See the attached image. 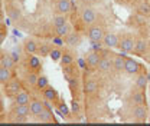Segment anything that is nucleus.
<instances>
[{
    "mask_svg": "<svg viewBox=\"0 0 150 126\" xmlns=\"http://www.w3.org/2000/svg\"><path fill=\"white\" fill-rule=\"evenodd\" d=\"M149 40L146 39V37H137L136 39V45H134V49H133V52L131 53L134 54V56H139V57H144L147 52H149Z\"/></svg>",
    "mask_w": 150,
    "mask_h": 126,
    "instance_id": "nucleus-1",
    "label": "nucleus"
},
{
    "mask_svg": "<svg viewBox=\"0 0 150 126\" xmlns=\"http://www.w3.org/2000/svg\"><path fill=\"white\" fill-rule=\"evenodd\" d=\"M105 36V30L103 26L100 24H91L88 27V37L91 42H98V43H103V39Z\"/></svg>",
    "mask_w": 150,
    "mask_h": 126,
    "instance_id": "nucleus-2",
    "label": "nucleus"
},
{
    "mask_svg": "<svg viewBox=\"0 0 150 126\" xmlns=\"http://www.w3.org/2000/svg\"><path fill=\"white\" fill-rule=\"evenodd\" d=\"M79 15H81L82 23L87 24V26H91V24H94L97 22V12L90 6H84Z\"/></svg>",
    "mask_w": 150,
    "mask_h": 126,
    "instance_id": "nucleus-3",
    "label": "nucleus"
},
{
    "mask_svg": "<svg viewBox=\"0 0 150 126\" xmlns=\"http://www.w3.org/2000/svg\"><path fill=\"white\" fill-rule=\"evenodd\" d=\"M134 45H136V37L123 36V37H120V42H118L117 49H120L124 53H131L133 49H134Z\"/></svg>",
    "mask_w": 150,
    "mask_h": 126,
    "instance_id": "nucleus-4",
    "label": "nucleus"
},
{
    "mask_svg": "<svg viewBox=\"0 0 150 126\" xmlns=\"http://www.w3.org/2000/svg\"><path fill=\"white\" fill-rule=\"evenodd\" d=\"M124 70L127 74H131V76H136L137 73L142 70V65L133 59V57H126V63H124Z\"/></svg>",
    "mask_w": 150,
    "mask_h": 126,
    "instance_id": "nucleus-5",
    "label": "nucleus"
},
{
    "mask_svg": "<svg viewBox=\"0 0 150 126\" xmlns=\"http://www.w3.org/2000/svg\"><path fill=\"white\" fill-rule=\"evenodd\" d=\"M147 106L146 105H137L136 108L133 109V119L134 122H144L147 119Z\"/></svg>",
    "mask_w": 150,
    "mask_h": 126,
    "instance_id": "nucleus-6",
    "label": "nucleus"
},
{
    "mask_svg": "<svg viewBox=\"0 0 150 126\" xmlns=\"http://www.w3.org/2000/svg\"><path fill=\"white\" fill-rule=\"evenodd\" d=\"M29 113H30L29 105H15V108L12 109V112H10V118L9 119H12V118H28Z\"/></svg>",
    "mask_w": 150,
    "mask_h": 126,
    "instance_id": "nucleus-7",
    "label": "nucleus"
},
{
    "mask_svg": "<svg viewBox=\"0 0 150 126\" xmlns=\"http://www.w3.org/2000/svg\"><path fill=\"white\" fill-rule=\"evenodd\" d=\"M118 42H120V36L118 35L107 32L104 39H103V46L104 47H108V49H114V47L118 46Z\"/></svg>",
    "mask_w": 150,
    "mask_h": 126,
    "instance_id": "nucleus-8",
    "label": "nucleus"
},
{
    "mask_svg": "<svg viewBox=\"0 0 150 126\" xmlns=\"http://www.w3.org/2000/svg\"><path fill=\"white\" fill-rule=\"evenodd\" d=\"M98 88H100V85L95 79H87L84 83V93L87 96H95L98 92Z\"/></svg>",
    "mask_w": 150,
    "mask_h": 126,
    "instance_id": "nucleus-9",
    "label": "nucleus"
},
{
    "mask_svg": "<svg viewBox=\"0 0 150 126\" xmlns=\"http://www.w3.org/2000/svg\"><path fill=\"white\" fill-rule=\"evenodd\" d=\"M100 60H101V52L98 50H93V52H90V53L85 56V62H87V65H88V68H91V69H95L97 66H98V63H100Z\"/></svg>",
    "mask_w": 150,
    "mask_h": 126,
    "instance_id": "nucleus-10",
    "label": "nucleus"
},
{
    "mask_svg": "<svg viewBox=\"0 0 150 126\" xmlns=\"http://www.w3.org/2000/svg\"><path fill=\"white\" fill-rule=\"evenodd\" d=\"M22 89V85L18 79H10L7 83H6V92H7V96H15L18 95Z\"/></svg>",
    "mask_w": 150,
    "mask_h": 126,
    "instance_id": "nucleus-11",
    "label": "nucleus"
},
{
    "mask_svg": "<svg viewBox=\"0 0 150 126\" xmlns=\"http://www.w3.org/2000/svg\"><path fill=\"white\" fill-rule=\"evenodd\" d=\"M71 9H72L71 0H58V1H56V12H58V13L67 15V13L71 12Z\"/></svg>",
    "mask_w": 150,
    "mask_h": 126,
    "instance_id": "nucleus-12",
    "label": "nucleus"
},
{
    "mask_svg": "<svg viewBox=\"0 0 150 126\" xmlns=\"http://www.w3.org/2000/svg\"><path fill=\"white\" fill-rule=\"evenodd\" d=\"M30 96L26 90H20L18 95H15V105H29Z\"/></svg>",
    "mask_w": 150,
    "mask_h": 126,
    "instance_id": "nucleus-13",
    "label": "nucleus"
},
{
    "mask_svg": "<svg viewBox=\"0 0 150 126\" xmlns=\"http://www.w3.org/2000/svg\"><path fill=\"white\" fill-rule=\"evenodd\" d=\"M38 47H39V46H38L33 40H30V39H26L25 43H23V50L26 52V54L38 53Z\"/></svg>",
    "mask_w": 150,
    "mask_h": 126,
    "instance_id": "nucleus-14",
    "label": "nucleus"
},
{
    "mask_svg": "<svg viewBox=\"0 0 150 126\" xmlns=\"http://www.w3.org/2000/svg\"><path fill=\"white\" fill-rule=\"evenodd\" d=\"M29 108H30V113H32V115H36V116H38V115H39V113L45 109V105H43V102L33 99V100H30Z\"/></svg>",
    "mask_w": 150,
    "mask_h": 126,
    "instance_id": "nucleus-15",
    "label": "nucleus"
},
{
    "mask_svg": "<svg viewBox=\"0 0 150 126\" xmlns=\"http://www.w3.org/2000/svg\"><path fill=\"white\" fill-rule=\"evenodd\" d=\"M42 95H43L45 100H49V102H54L56 97H58V93H56V90L54 89V88H51V86H46L45 89L42 90Z\"/></svg>",
    "mask_w": 150,
    "mask_h": 126,
    "instance_id": "nucleus-16",
    "label": "nucleus"
},
{
    "mask_svg": "<svg viewBox=\"0 0 150 126\" xmlns=\"http://www.w3.org/2000/svg\"><path fill=\"white\" fill-rule=\"evenodd\" d=\"M38 119H39L40 122H55V118H54L52 112H51L49 109H46V108L38 115Z\"/></svg>",
    "mask_w": 150,
    "mask_h": 126,
    "instance_id": "nucleus-17",
    "label": "nucleus"
},
{
    "mask_svg": "<svg viewBox=\"0 0 150 126\" xmlns=\"http://www.w3.org/2000/svg\"><path fill=\"white\" fill-rule=\"evenodd\" d=\"M10 79H12V72H10V69L0 66V83H1V85H6Z\"/></svg>",
    "mask_w": 150,
    "mask_h": 126,
    "instance_id": "nucleus-18",
    "label": "nucleus"
},
{
    "mask_svg": "<svg viewBox=\"0 0 150 126\" xmlns=\"http://www.w3.org/2000/svg\"><path fill=\"white\" fill-rule=\"evenodd\" d=\"M0 66L7 68V69H12V68L15 66V60L12 59L10 54H3V56L0 57Z\"/></svg>",
    "mask_w": 150,
    "mask_h": 126,
    "instance_id": "nucleus-19",
    "label": "nucleus"
},
{
    "mask_svg": "<svg viewBox=\"0 0 150 126\" xmlns=\"http://www.w3.org/2000/svg\"><path fill=\"white\" fill-rule=\"evenodd\" d=\"M65 43L68 46H76L79 43V35L78 33H68L65 36Z\"/></svg>",
    "mask_w": 150,
    "mask_h": 126,
    "instance_id": "nucleus-20",
    "label": "nucleus"
},
{
    "mask_svg": "<svg viewBox=\"0 0 150 126\" xmlns=\"http://www.w3.org/2000/svg\"><path fill=\"white\" fill-rule=\"evenodd\" d=\"M55 33L58 37H65L69 33V26H68V23L61 24V26H55Z\"/></svg>",
    "mask_w": 150,
    "mask_h": 126,
    "instance_id": "nucleus-21",
    "label": "nucleus"
},
{
    "mask_svg": "<svg viewBox=\"0 0 150 126\" xmlns=\"http://www.w3.org/2000/svg\"><path fill=\"white\" fill-rule=\"evenodd\" d=\"M38 77H39V76H38L36 73L30 72V73H28V74L25 76V80H26V83H28L29 86H36Z\"/></svg>",
    "mask_w": 150,
    "mask_h": 126,
    "instance_id": "nucleus-22",
    "label": "nucleus"
},
{
    "mask_svg": "<svg viewBox=\"0 0 150 126\" xmlns=\"http://www.w3.org/2000/svg\"><path fill=\"white\" fill-rule=\"evenodd\" d=\"M51 50H52V46L48 45V43H43V45H40L38 47V53H40V56H43V57L51 54Z\"/></svg>",
    "mask_w": 150,
    "mask_h": 126,
    "instance_id": "nucleus-23",
    "label": "nucleus"
},
{
    "mask_svg": "<svg viewBox=\"0 0 150 126\" xmlns=\"http://www.w3.org/2000/svg\"><path fill=\"white\" fill-rule=\"evenodd\" d=\"M61 62H62V66L72 65V62H74V56H72L71 53H68V52H65V53H62V56H61Z\"/></svg>",
    "mask_w": 150,
    "mask_h": 126,
    "instance_id": "nucleus-24",
    "label": "nucleus"
},
{
    "mask_svg": "<svg viewBox=\"0 0 150 126\" xmlns=\"http://www.w3.org/2000/svg\"><path fill=\"white\" fill-rule=\"evenodd\" d=\"M46 86H49V82H48V77L45 76H39L38 77V83H36V88L39 90H43Z\"/></svg>",
    "mask_w": 150,
    "mask_h": 126,
    "instance_id": "nucleus-25",
    "label": "nucleus"
},
{
    "mask_svg": "<svg viewBox=\"0 0 150 126\" xmlns=\"http://www.w3.org/2000/svg\"><path fill=\"white\" fill-rule=\"evenodd\" d=\"M29 68L33 69V70H36V69L40 68V60H39V57H36V56L29 57Z\"/></svg>",
    "mask_w": 150,
    "mask_h": 126,
    "instance_id": "nucleus-26",
    "label": "nucleus"
},
{
    "mask_svg": "<svg viewBox=\"0 0 150 126\" xmlns=\"http://www.w3.org/2000/svg\"><path fill=\"white\" fill-rule=\"evenodd\" d=\"M65 23H67V15L59 13V15L55 16V19H54V26H61V24H65Z\"/></svg>",
    "mask_w": 150,
    "mask_h": 126,
    "instance_id": "nucleus-27",
    "label": "nucleus"
},
{
    "mask_svg": "<svg viewBox=\"0 0 150 126\" xmlns=\"http://www.w3.org/2000/svg\"><path fill=\"white\" fill-rule=\"evenodd\" d=\"M61 56H62V52H59V50H56V49H52V50H51V57H52V60H59Z\"/></svg>",
    "mask_w": 150,
    "mask_h": 126,
    "instance_id": "nucleus-28",
    "label": "nucleus"
},
{
    "mask_svg": "<svg viewBox=\"0 0 150 126\" xmlns=\"http://www.w3.org/2000/svg\"><path fill=\"white\" fill-rule=\"evenodd\" d=\"M79 109H81L79 103L74 99V100H72V112H74V113H79Z\"/></svg>",
    "mask_w": 150,
    "mask_h": 126,
    "instance_id": "nucleus-29",
    "label": "nucleus"
},
{
    "mask_svg": "<svg viewBox=\"0 0 150 126\" xmlns=\"http://www.w3.org/2000/svg\"><path fill=\"white\" fill-rule=\"evenodd\" d=\"M10 56H12V59H13L15 62H18V60H19V54L18 53H15V52H13V53L10 54Z\"/></svg>",
    "mask_w": 150,
    "mask_h": 126,
    "instance_id": "nucleus-30",
    "label": "nucleus"
},
{
    "mask_svg": "<svg viewBox=\"0 0 150 126\" xmlns=\"http://www.w3.org/2000/svg\"><path fill=\"white\" fill-rule=\"evenodd\" d=\"M4 36H6V35H4L3 32H0V45H1V42L4 40Z\"/></svg>",
    "mask_w": 150,
    "mask_h": 126,
    "instance_id": "nucleus-31",
    "label": "nucleus"
},
{
    "mask_svg": "<svg viewBox=\"0 0 150 126\" xmlns=\"http://www.w3.org/2000/svg\"><path fill=\"white\" fill-rule=\"evenodd\" d=\"M146 57H147V60L150 62V47H149V52H147V54H146Z\"/></svg>",
    "mask_w": 150,
    "mask_h": 126,
    "instance_id": "nucleus-32",
    "label": "nucleus"
},
{
    "mask_svg": "<svg viewBox=\"0 0 150 126\" xmlns=\"http://www.w3.org/2000/svg\"><path fill=\"white\" fill-rule=\"evenodd\" d=\"M84 1H87V3H94L95 0H84Z\"/></svg>",
    "mask_w": 150,
    "mask_h": 126,
    "instance_id": "nucleus-33",
    "label": "nucleus"
},
{
    "mask_svg": "<svg viewBox=\"0 0 150 126\" xmlns=\"http://www.w3.org/2000/svg\"><path fill=\"white\" fill-rule=\"evenodd\" d=\"M147 3H149V7H150V0H147Z\"/></svg>",
    "mask_w": 150,
    "mask_h": 126,
    "instance_id": "nucleus-34",
    "label": "nucleus"
},
{
    "mask_svg": "<svg viewBox=\"0 0 150 126\" xmlns=\"http://www.w3.org/2000/svg\"><path fill=\"white\" fill-rule=\"evenodd\" d=\"M149 108H150V99H149Z\"/></svg>",
    "mask_w": 150,
    "mask_h": 126,
    "instance_id": "nucleus-35",
    "label": "nucleus"
},
{
    "mask_svg": "<svg viewBox=\"0 0 150 126\" xmlns=\"http://www.w3.org/2000/svg\"><path fill=\"white\" fill-rule=\"evenodd\" d=\"M0 4H1V1H0Z\"/></svg>",
    "mask_w": 150,
    "mask_h": 126,
    "instance_id": "nucleus-36",
    "label": "nucleus"
}]
</instances>
